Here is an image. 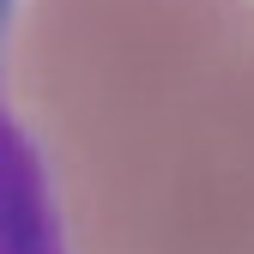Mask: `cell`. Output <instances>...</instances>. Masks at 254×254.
Returning <instances> with one entry per match:
<instances>
[{
  "label": "cell",
  "mask_w": 254,
  "mask_h": 254,
  "mask_svg": "<svg viewBox=\"0 0 254 254\" xmlns=\"http://www.w3.org/2000/svg\"><path fill=\"white\" fill-rule=\"evenodd\" d=\"M6 103L61 254H254V0H18Z\"/></svg>",
  "instance_id": "6da1fadb"
},
{
  "label": "cell",
  "mask_w": 254,
  "mask_h": 254,
  "mask_svg": "<svg viewBox=\"0 0 254 254\" xmlns=\"http://www.w3.org/2000/svg\"><path fill=\"white\" fill-rule=\"evenodd\" d=\"M12 6L18 0H0V254H61L37 164H30V145H24L18 121H12V103H6V24H12Z\"/></svg>",
  "instance_id": "7a4b0ae2"
}]
</instances>
